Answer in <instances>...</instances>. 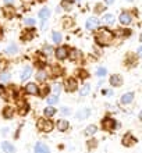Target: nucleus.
<instances>
[{
  "label": "nucleus",
  "mask_w": 142,
  "mask_h": 153,
  "mask_svg": "<svg viewBox=\"0 0 142 153\" xmlns=\"http://www.w3.org/2000/svg\"><path fill=\"white\" fill-rule=\"evenodd\" d=\"M96 74H97V76H105L106 74H107V71H106L105 67H99V68L96 70Z\"/></svg>",
  "instance_id": "nucleus-32"
},
{
  "label": "nucleus",
  "mask_w": 142,
  "mask_h": 153,
  "mask_svg": "<svg viewBox=\"0 0 142 153\" xmlns=\"http://www.w3.org/2000/svg\"><path fill=\"white\" fill-rule=\"evenodd\" d=\"M1 92H3V89H1V86H0V96H1Z\"/></svg>",
  "instance_id": "nucleus-49"
},
{
  "label": "nucleus",
  "mask_w": 142,
  "mask_h": 153,
  "mask_svg": "<svg viewBox=\"0 0 142 153\" xmlns=\"http://www.w3.org/2000/svg\"><path fill=\"white\" fill-rule=\"evenodd\" d=\"M106 3H107V4H112V3H114V0H106Z\"/></svg>",
  "instance_id": "nucleus-47"
},
{
  "label": "nucleus",
  "mask_w": 142,
  "mask_h": 153,
  "mask_svg": "<svg viewBox=\"0 0 142 153\" xmlns=\"http://www.w3.org/2000/svg\"><path fill=\"white\" fill-rule=\"evenodd\" d=\"M71 25H73L71 17H64V20H63V27H64V28H70Z\"/></svg>",
  "instance_id": "nucleus-27"
},
{
  "label": "nucleus",
  "mask_w": 142,
  "mask_h": 153,
  "mask_svg": "<svg viewBox=\"0 0 142 153\" xmlns=\"http://www.w3.org/2000/svg\"><path fill=\"white\" fill-rule=\"evenodd\" d=\"M38 128L41 131H43V132H50L54 128V124L50 120H39L38 121Z\"/></svg>",
  "instance_id": "nucleus-2"
},
{
  "label": "nucleus",
  "mask_w": 142,
  "mask_h": 153,
  "mask_svg": "<svg viewBox=\"0 0 142 153\" xmlns=\"http://www.w3.org/2000/svg\"><path fill=\"white\" fill-rule=\"evenodd\" d=\"M103 21H105V24L112 25V24L114 22V17H113V14H106V16L103 17Z\"/></svg>",
  "instance_id": "nucleus-24"
},
{
  "label": "nucleus",
  "mask_w": 142,
  "mask_h": 153,
  "mask_svg": "<svg viewBox=\"0 0 142 153\" xmlns=\"http://www.w3.org/2000/svg\"><path fill=\"white\" fill-rule=\"evenodd\" d=\"M31 74H32V68L29 67V65H27L24 70H22V73H21V81H27L31 76Z\"/></svg>",
  "instance_id": "nucleus-18"
},
{
  "label": "nucleus",
  "mask_w": 142,
  "mask_h": 153,
  "mask_svg": "<svg viewBox=\"0 0 142 153\" xmlns=\"http://www.w3.org/2000/svg\"><path fill=\"white\" fill-rule=\"evenodd\" d=\"M105 8H106V7H103L102 4H97L96 7H95V13H102L103 10H105Z\"/></svg>",
  "instance_id": "nucleus-38"
},
{
  "label": "nucleus",
  "mask_w": 142,
  "mask_h": 153,
  "mask_svg": "<svg viewBox=\"0 0 142 153\" xmlns=\"http://www.w3.org/2000/svg\"><path fill=\"white\" fill-rule=\"evenodd\" d=\"M13 116H14V107L13 106H6L3 109V118L10 120V118H13Z\"/></svg>",
  "instance_id": "nucleus-12"
},
{
  "label": "nucleus",
  "mask_w": 142,
  "mask_h": 153,
  "mask_svg": "<svg viewBox=\"0 0 142 153\" xmlns=\"http://www.w3.org/2000/svg\"><path fill=\"white\" fill-rule=\"evenodd\" d=\"M17 50H18V48H17V45L11 43V45H8L7 46V53L8 54H16Z\"/></svg>",
  "instance_id": "nucleus-26"
},
{
  "label": "nucleus",
  "mask_w": 142,
  "mask_h": 153,
  "mask_svg": "<svg viewBox=\"0 0 142 153\" xmlns=\"http://www.w3.org/2000/svg\"><path fill=\"white\" fill-rule=\"evenodd\" d=\"M28 111H29L28 103H27V102H24V100L18 102V114H20V116H25Z\"/></svg>",
  "instance_id": "nucleus-10"
},
{
  "label": "nucleus",
  "mask_w": 142,
  "mask_h": 153,
  "mask_svg": "<svg viewBox=\"0 0 142 153\" xmlns=\"http://www.w3.org/2000/svg\"><path fill=\"white\" fill-rule=\"evenodd\" d=\"M70 57H71V60H75V59L78 57V50L73 49V50H71V53H70Z\"/></svg>",
  "instance_id": "nucleus-36"
},
{
  "label": "nucleus",
  "mask_w": 142,
  "mask_h": 153,
  "mask_svg": "<svg viewBox=\"0 0 142 153\" xmlns=\"http://www.w3.org/2000/svg\"><path fill=\"white\" fill-rule=\"evenodd\" d=\"M61 114H63V116H68V114H71V110H70L68 107H63V109H61Z\"/></svg>",
  "instance_id": "nucleus-37"
},
{
  "label": "nucleus",
  "mask_w": 142,
  "mask_h": 153,
  "mask_svg": "<svg viewBox=\"0 0 142 153\" xmlns=\"http://www.w3.org/2000/svg\"><path fill=\"white\" fill-rule=\"evenodd\" d=\"M57 129L61 131V132H64L68 129V121L67 120H59L57 121Z\"/></svg>",
  "instance_id": "nucleus-19"
},
{
  "label": "nucleus",
  "mask_w": 142,
  "mask_h": 153,
  "mask_svg": "<svg viewBox=\"0 0 142 153\" xmlns=\"http://www.w3.org/2000/svg\"><path fill=\"white\" fill-rule=\"evenodd\" d=\"M127 1H132V0H127Z\"/></svg>",
  "instance_id": "nucleus-53"
},
{
  "label": "nucleus",
  "mask_w": 142,
  "mask_h": 153,
  "mask_svg": "<svg viewBox=\"0 0 142 153\" xmlns=\"http://www.w3.org/2000/svg\"><path fill=\"white\" fill-rule=\"evenodd\" d=\"M0 38H1V31H0Z\"/></svg>",
  "instance_id": "nucleus-52"
},
{
  "label": "nucleus",
  "mask_w": 142,
  "mask_h": 153,
  "mask_svg": "<svg viewBox=\"0 0 142 153\" xmlns=\"http://www.w3.org/2000/svg\"><path fill=\"white\" fill-rule=\"evenodd\" d=\"M57 102H59V96H57V95H53V96H49L48 97V103L50 106H52V105H56Z\"/></svg>",
  "instance_id": "nucleus-30"
},
{
  "label": "nucleus",
  "mask_w": 142,
  "mask_h": 153,
  "mask_svg": "<svg viewBox=\"0 0 142 153\" xmlns=\"http://www.w3.org/2000/svg\"><path fill=\"white\" fill-rule=\"evenodd\" d=\"M49 92H50V88L45 85V86H43V89H41V91H39V95H41V96H46Z\"/></svg>",
  "instance_id": "nucleus-33"
},
{
  "label": "nucleus",
  "mask_w": 142,
  "mask_h": 153,
  "mask_svg": "<svg viewBox=\"0 0 142 153\" xmlns=\"http://www.w3.org/2000/svg\"><path fill=\"white\" fill-rule=\"evenodd\" d=\"M97 131V127L96 125H88L85 128V135L86 137H91V135H95Z\"/></svg>",
  "instance_id": "nucleus-21"
},
{
  "label": "nucleus",
  "mask_w": 142,
  "mask_h": 153,
  "mask_svg": "<svg viewBox=\"0 0 142 153\" xmlns=\"http://www.w3.org/2000/svg\"><path fill=\"white\" fill-rule=\"evenodd\" d=\"M120 100H121L123 105H128V103H131V102L134 100V93H132V92H127V93H124V95L121 96V99H120Z\"/></svg>",
  "instance_id": "nucleus-15"
},
{
  "label": "nucleus",
  "mask_w": 142,
  "mask_h": 153,
  "mask_svg": "<svg viewBox=\"0 0 142 153\" xmlns=\"http://www.w3.org/2000/svg\"><path fill=\"white\" fill-rule=\"evenodd\" d=\"M32 38H33V29H25L24 32L21 33V40H24V42L31 40Z\"/></svg>",
  "instance_id": "nucleus-17"
},
{
  "label": "nucleus",
  "mask_w": 142,
  "mask_h": 153,
  "mask_svg": "<svg viewBox=\"0 0 142 153\" xmlns=\"http://www.w3.org/2000/svg\"><path fill=\"white\" fill-rule=\"evenodd\" d=\"M1 149H3V152L4 153H14V146L11 145V143H10V142H3V145H1Z\"/></svg>",
  "instance_id": "nucleus-20"
},
{
  "label": "nucleus",
  "mask_w": 142,
  "mask_h": 153,
  "mask_svg": "<svg viewBox=\"0 0 142 153\" xmlns=\"http://www.w3.org/2000/svg\"><path fill=\"white\" fill-rule=\"evenodd\" d=\"M56 57L59 59V60H65L67 57H68L70 52H68V48L67 46H60V48L56 49Z\"/></svg>",
  "instance_id": "nucleus-5"
},
{
  "label": "nucleus",
  "mask_w": 142,
  "mask_h": 153,
  "mask_svg": "<svg viewBox=\"0 0 142 153\" xmlns=\"http://www.w3.org/2000/svg\"><path fill=\"white\" fill-rule=\"evenodd\" d=\"M4 13H6V16H11L13 14V11H11V8H10V6H8V7H6V10H4Z\"/></svg>",
  "instance_id": "nucleus-41"
},
{
  "label": "nucleus",
  "mask_w": 142,
  "mask_h": 153,
  "mask_svg": "<svg viewBox=\"0 0 142 153\" xmlns=\"http://www.w3.org/2000/svg\"><path fill=\"white\" fill-rule=\"evenodd\" d=\"M52 52H53V49L50 48V46H46V48H45V53H46V54H49V53H52Z\"/></svg>",
  "instance_id": "nucleus-43"
},
{
  "label": "nucleus",
  "mask_w": 142,
  "mask_h": 153,
  "mask_svg": "<svg viewBox=\"0 0 142 153\" xmlns=\"http://www.w3.org/2000/svg\"><path fill=\"white\" fill-rule=\"evenodd\" d=\"M25 93H28V95H39V88H38L36 84H33V82H28V84L25 85Z\"/></svg>",
  "instance_id": "nucleus-6"
},
{
  "label": "nucleus",
  "mask_w": 142,
  "mask_h": 153,
  "mask_svg": "<svg viewBox=\"0 0 142 153\" xmlns=\"http://www.w3.org/2000/svg\"><path fill=\"white\" fill-rule=\"evenodd\" d=\"M53 91H54V92H56V93H59V92H60V85H59V84H56V85H54V86H53Z\"/></svg>",
  "instance_id": "nucleus-42"
},
{
  "label": "nucleus",
  "mask_w": 142,
  "mask_h": 153,
  "mask_svg": "<svg viewBox=\"0 0 142 153\" xmlns=\"http://www.w3.org/2000/svg\"><path fill=\"white\" fill-rule=\"evenodd\" d=\"M35 153H50V150H49V148L45 143L38 142L36 145H35Z\"/></svg>",
  "instance_id": "nucleus-16"
},
{
  "label": "nucleus",
  "mask_w": 142,
  "mask_h": 153,
  "mask_svg": "<svg viewBox=\"0 0 142 153\" xmlns=\"http://www.w3.org/2000/svg\"><path fill=\"white\" fill-rule=\"evenodd\" d=\"M121 142H123V145L128 148V146H132V145H134L135 142H137V139H135V138L132 137L131 134H126V135L123 137V141Z\"/></svg>",
  "instance_id": "nucleus-9"
},
{
  "label": "nucleus",
  "mask_w": 142,
  "mask_h": 153,
  "mask_svg": "<svg viewBox=\"0 0 142 153\" xmlns=\"http://www.w3.org/2000/svg\"><path fill=\"white\" fill-rule=\"evenodd\" d=\"M63 74V70L60 67H52V75L53 76H60Z\"/></svg>",
  "instance_id": "nucleus-29"
},
{
  "label": "nucleus",
  "mask_w": 142,
  "mask_h": 153,
  "mask_svg": "<svg viewBox=\"0 0 142 153\" xmlns=\"http://www.w3.org/2000/svg\"><path fill=\"white\" fill-rule=\"evenodd\" d=\"M96 145H97V141H96V139H91V141L88 142V148H89V149H94Z\"/></svg>",
  "instance_id": "nucleus-35"
},
{
  "label": "nucleus",
  "mask_w": 142,
  "mask_h": 153,
  "mask_svg": "<svg viewBox=\"0 0 142 153\" xmlns=\"http://www.w3.org/2000/svg\"><path fill=\"white\" fill-rule=\"evenodd\" d=\"M110 85L112 86H114V88H117V86H121L123 84V79H121V76L117 75V74H113V75L110 76Z\"/></svg>",
  "instance_id": "nucleus-11"
},
{
  "label": "nucleus",
  "mask_w": 142,
  "mask_h": 153,
  "mask_svg": "<svg viewBox=\"0 0 142 153\" xmlns=\"http://www.w3.org/2000/svg\"><path fill=\"white\" fill-rule=\"evenodd\" d=\"M139 40H141V42H142V33H141V36H139Z\"/></svg>",
  "instance_id": "nucleus-50"
},
{
  "label": "nucleus",
  "mask_w": 142,
  "mask_h": 153,
  "mask_svg": "<svg viewBox=\"0 0 142 153\" xmlns=\"http://www.w3.org/2000/svg\"><path fill=\"white\" fill-rule=\"evenodd\" d=\"M52 39L54 43H60L61 42V33L60 32H53L52 33Z\"/></svg>",
  "instance_id": "nucleus-28"
},
{
  "label": "nucleus",
  "mask_w": 142,
  "mask_h": 153,
  "mask_svg": "<svg viewBox=\"0 0 142 153\" xmlns=\"http://www.w3.org/2000/svg\"><path fill=\"white\" fill-rule=\"evenodd\" d=\"M43 114H45V117H53L56 114V109L52 107V106H49V107H46V109L43 110Z\"/></svg>",
  "instance_id": "nucleus-22"
},
{
  "label": "nucleus",
  "mask_w": 142,
  "mask_h": 153,
  "mask_svg": "<svg viewBox=\"0 0 142 153\" xmlns=\"http://www.w3.org/2000/svg\"><path fill=\"white\" fill-rule=\"evenodd\" d=\"M10 74L8 73H3V74H0V81H3V82H6V81L10 79Z\"/></svg>",
  "instance_id": "nucleus-34"
},
{
  "label": "nucleus",
  "mask_w": 142,
  "mask_h": 153,
  "mask_svg": "<svg viewBox=\"0 0 142 153\" xmlns=\"http://www.w3.org/2000/svg\"><path fill=\"white\" fill-rule=\"evenodd\" d=\"M61 7L64 8V10H71V8H73V1H71V0H63Z\"/></svg>",
  "instance_id": "nucleus-25"
},
{
  "label": "nucleus",
  "mask_w": 142,
  "mask_h": 153,
  "mask_svg": "<svg viewBox=\"0 0 142 153\" xmlns=\"http://www.w3.org/2000/svg\"><path fill=\"white\" fill-rule=\"evenodd\" d=\"M46 78H48V75H46V73L43 71V70L38 71V74H36V79L39 81V82H45Z\"/></svg>",
  "instance_id": "nucleus-23"
},
{
  "label": "nucleus",
  "mask_w": 142,
  "mask_h": 153,
  "mask_svg": "<svg viewBox=\"0 0 142 153\" xmlns=\"http://www.w3.org/2000/svg\"><path fill=\"white\" fill-rule=\"evenodd\" d=\"M50 17V10L49 8H42L39 11V18L42 21V25H45V22L48 21V18Z\"/></svg>",
  "instance_id": "nucleus-13"
},
{
  "label": "nucleus",
  "mask_w": 142,
  "mask_h": 153,
  "mask_svg": "<svg viewBox=\"0 0 142 153\" xmlns=\"http://www.w3.org/2000/svg\"><path fill=\"white\" fill-rule=\"evenodd\" d=\"M114 38V33L107 28H99L95 33V40H96L97 45L100 46H107V45L112 43V40Z\"/></svg>",
  "instance_id": "nucleus-1"
},
{
  "label": "nucleus",
  "mask_w": 142,
  "mask_h": 153,
  "mask_svg": "<svg viewBox=\"0 0 142 153\" xmlns=\"http://www.w3.org/2000/svg\"><path fill=\"white\" fill-rule=\"evenodd\" d=\"M138 54H139V56H141V57H142V46H141V48H139V49H138Z\"/></svg>",
  "instance_id": "nucleus-46"
},
{
  "label": "nucleus",
  "mask_w": 142,
  "mask_h": 153,
  "mask_svg": "<svg viewBox=\"0 0 142 153\" xmlns=\"http://www.w3.org/2000/svg\"><path fill=\"white\" fill-rule=\"evenodd\" d=\"M100 24V21H99V18H95V17H92V18H88L85 22V28L89 29V31H92V29L97 28V25Z\"/></svg>",
  "instance_id": "nucleus-7"
},
{
  "label": "nucleus",
  "mask_w": 142,
  "mask_h": 153,
  "mask_svg": "<svg viewBox=\"0 0 142 153\" xmlns=\"http://www.w3.org/2000/svg\"><path fill=\"white\" fill-rule=\"evenodd\" d=\"M116 127H117V123H116V120L112 118V117H106V118H103V121H102V128L105 129V131H113Z\"/></svg>",
  "instance_id": "nucleus-3"
},
{
  "label": "nucleus",
  "mask_w": 142,
  "mask_h": 153,
  "mask_svg": "<svg viewBox=\"0 0 142 153\" xmlns=\"http://www.w3.org/2000/svg\"><path fill=\"white\" fill-rule=\"evenodd\" d=\"M64 89L65 92H75L78 89V82L75 78H68L64 82Z\"/></svg>",
  "instance_id": "nucleus-4"
},
{
  "label": "nucleus",
  "mask_w": 142,
  "mask_h": 153,
  "mask_svg": "<svg viewBox=\"0 0 142 153\" xmlns=\"http://www.w3.org/2000/svg\"><path fill=\"white\" fill-rule=\"evenodd\" d=\"M89 114H91L89 109H82V110H80V111L75 113V118L81 121V120H84V118H86V117H89Z\"/></svg>",
  "instance_id": "nucleus-14"
},
{
  "label": "nucleus",
  "mask_w": 142,
  "mask_h": 153,
  "mask_svg": "<svg viewBox=\"0 0 142 153\" xmlns=\"http://www.w3.org/2000/svg\"><path fill=\"white\" fill-rule=\"evenodd\" d=\"M131 21H132V16H131L128 11H123L121 14H120V22H121L123 25H130Z\"/></svg>",
  "instance_id": "nucleus-8"
},
{
  "label": "nucleus",
  "mask_w": 142,
  "mask_h": 153,
  "mask_svg": "<svg viewBox=\"0 0 142 153\" xmlns=\"http://www.w3.org/2000/svg\"><path fill=\"white\" fill-rule=\"evenodd\" d=\"M89 91H91V86L86 84V85H84V88L81 89V92L80 93H81V96H86V95L89 93Z\"/></svg>",
  "instance_id": "nucleus-31"
},
{
  "label": "nucleus",
  "mask_w": 142,
  "mask_h": 153,
  "mask_svg": "<svg viewBox=\"0 0 142 153\" xmlns=\"http://www.w3.org/2000/svg\"><path fill=\"white\" fill-rule=\"evenodd\" d=\"M25 24L27 25H35V20H33V18H25Z\"/></svg>",
  "instance_id": "nucleus-39"
},
{
  "label": "nucleus",
  "mask_w": 142,
  "mask_h": 153,
  "mask_svg": "<svg viewBox=\"0 0 142 153\" xmlns=\"http://www.w3.org/2000/svg\"><path fill=\"white\" fill-rule=\"evenodd\" d=\"M80 75H81L82 78H85V76H88V73H86V71H84V70H81V71H80Z\"/></svg>",
  "instance_id": "nucleus-44"
},
{
  "label": "nucleus",
  "mask_w": 142,
  "mask_h": 153,
  "mask_svg": "<svg viewBox=\"0 0 142 153\" xmlns=\"http://www.w3.org/2000/svg\"><path fill=\"white\" fill-rule=\"evenodd\" d=\"M38 1H45V0H38Z\"/></svg>",
  "instance_id": "nucleus-51"
},
{
  "label": "nucleus",
  "mask_w": 142,
  "mask_h": 153,
  "mask_svg": "<svg viewBox=\"0 0 142 153\" xmlns=\"http://www.w3.org/2000/svg\"><path fill=\"white\" fill-rule=\"evenodd\" d=\"M6 67H7V63H6L4 60H1V59H0V71H3V70L6 68Z\"/></svg>",
  "instance_id": "nucleus-40"
},
{
  "label": "nucleus",
  "mask_w": 142,
  "mask_h": 153,
  "mask_svg": "<svg viewBox=\"0 0 142 153\" xmlns=\"http://www.w3.org/2000/svg\"><path fill=\"white\" fill-rule=\"evenodd\" d=\"M139 120L142 121V110H141V113H139Z\"/></svg>",
  "instance_id": "nucleus-48"
},
{
  "label": "nucleus",
  "mask_w": 142,
  "mask_h": 153,
  "mask_svg": "<svg viewBox=\"0 0 142 153\" xmlns=\"http://www.w3.org/2000/svg\"><path fill=\"white\" fill-rule=\"evenodd\" d=\"M13 1H14V0H4V3H6V4H11Z\"/></svg>",
  "instance_id": "nucleus-45"
}]
</instances>
